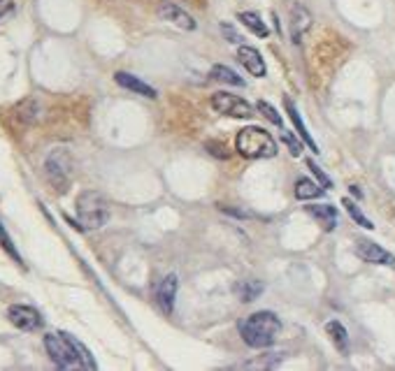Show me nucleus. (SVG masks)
<instances>
[{"label":"nucleus","instance_id":"1","mask_svg":"<svg viewBox=\"0 0 395 371\" xmlns=\"http://www.w3.org/2000/svg\"><path fill=\"white\" fill-rule=\"evenodd\" d=\"M45 348L58 369H95V360L91 357L87 346L77 342L72 334L49 332L45 337Z\"/></svg>","mask_w":395,"mask_h":371},{"label":"nucleus","instance_id":"2","mask_svg":"<svg viewBox=\"0 0 395 371\" xmlns=\"http://www.w3.org/2000/svg\"><path fill=\"white\" fill-rule=\"evenodd\" d=\"M237 330L249 348H270L282 332V320L272 311H256L242 318Z\"/></svg>","mask_w":395,"mask_h":371},{"label":"nucleus","instance_id":"3","mask_svg":"<svg viewBox=\"0 0 395 371\" xmlns=\"http://www.w3.org/2000/svg\"><path fill=\"white\" fill-rule=\"evenodd\" d=\"M235 149L240 156L249 158V160H258V158H275L277 156V142L265 128L249 125L242 128L235 137Z\"/></svg>","mask_w":395,"mask_h":371},{"label":"nucleus","instance_id":"4","mask_svg":"<svg viewBox=\"0 0 395 371\" xmlns=\"http://www.w3.org/2000/svg\"><path fill=\"white\" fill-rule=\"evenodd\" d=\"M77 218L82 230H98L107 223L109 204L98 191H84L77 198Z\"/></svg>","mask_w":395,"mask_h":371},{"label":"nucleus","instance_id":"5","mask_svg":"<svg viewBox=\"0 0 395 371\" xmlns=\"http://www.w3.org/2000/svg\"><path fill=\"white\" fill-rule=\"evenodd\" d=\"M47 176L58 191H65V186L70 184V176H72V158L68 154V149H54L49 158L45 163Z\"/></svg>","mask_w":395,"mask_h":371},{"label":"nucleus","instance_id":"6","mask_svg":"<svg viewBox=\"0 0 395 371\" xmlns=\"http://www.w3.org/2000/svg\"><path fill=\"white\" fill-rule=\"evenodd\" d=\"M212 107L216 109L223 117H233V119H251L253 117V105H249L247 100H242L240 95L233 93H218L212 95Z\"/></svg>","mask_w":395,"mask_h":371},{"label":"nucleus","instance_id":"7","mask_svg":"<svg viewBox=\"0 0 395 371\" xmlns=\"http://www.w3.org/2000/svg\"><path fill=\"white\" fill-rule=\"evenodd\" d=\"M8 318L16 330H23V332H33L42 327V315L38 309L33 307H26V304H12L8 309Z\"/></svg>","mask_w":395,"mask_h":371},{"label":"nucleus","instance_id":"8","mask_svg":"<svg viewBox=\"0 0 395 371\" xmlns=\"http://www.w3.org/2000/svg\"><path fill=\"white\" fill-rule=\"evenodd\" d=\"M158 16H161L163 21H168V23H174V26L181 28V30H196L198 28L196 19H193L188 12L181 10L179 5L168 3V0L158 5Z\"/></svg>","mask_w":395,"mask_h":371},{"label":"nucleus","instance_id":"9","mask_svg":"<svg viewBox=\"0 0 395 371\" xmlns=\"http://www.w3.org/2000/svg\"><path fill=\"white\" fill-rule=\"evenodd\" d=\"M177 288H179V278L177 274H168L156 288V302L161 307V311L170 315L174 309V300H177Z\"/></svg>","mask_w":395,"mask_h":371},{"label":"nucleus","instance_id":"10","mask_svg":"<svg viewBox=\"0 0 395 371\" xmlns=\"http://www.w3.org/2000/svg\"><path fill=\"white\" fill-rule=\"evenodd\" d=\"M356 255L363 260V263H370V265H393V255L381 248L379 244L370 239H361L356 244Z\"/></svg>","mask_w":395,"mask_h":371},{"label":"nucleus","instance_id":"11","mask_svg":"<svg viewBox=\"0 0 395 371\" xmlns=\"http://www.w3.org/2000/svg\"><path fill=\"white\" fill-rule=\"evenodd\" d=\"M237 60L242 63V68H245L251 77H265V60L260 56L258 49H253V47L249 45H240V49H237Z\"/></svg>","mask_w":395,"mask_h":371},{"label":"nucleus","instance_id":"12","mask_svg":"<svg viewBox=\"0 0 395 371\" xmlns=\"http://www.w3.org/2000/svg\"><path fill=\"white\" fill-rule=\"evenodd\" d=\"M312 28V14L302 8V5H295L293 12H291V38H293L295 45L302 42V35Z\"/></svg>","mask_w":395,"mask_h":371},{"label":"nucleus","instance_id":"13","mask_svg":"<svg viewBox=\"0 0 395 371\" xmlns=\"http://www.w3.org/2000/svg\"><path fill=\"white\" fill-rule=\"evenodd\" d=\"M307 214L314 218L326 232H332L337 225V209L332 204H312V206H305Z\"/></svg>","mask_w":395,"mask_h":371},{"label":"nucleus","instance_id":"14","mask_svg":"<svg viewBox=\"0 0 395 371\" xmlns=\"http://www.w3.org/2000/svg\"><path fill=\"white\" fill-rule=\"evenodd\" d=\"M114 82H117L119 86H124V88L133 91V93L144 95V98H149V100H154L156 95H158V93H156V88H151L149 84H144L142 79H137V77L128 75V72H117V75H114Z\"/></svg>","mask_w":395,"mask_h":371},{"label":"nucleus","instance_id":"15","mask_svg":"<svg viewBox=\"0 0 395 371\" xmlns=\"http://www.w3.org/2000/svg\"><path fill=\"white\" fill-rule=\"evenodd\" d=\"M284 107H286V114H289V119L293 121V125H295V130H297V135H300V139L307 144L309 149L314 151V154H319V147H316V142L312 139V135H309V132H307V128H305V123H302V119H300V114H297V109H295V105H293V100H291V98H284Z\"/></svg>","mask_w":395,"mask_h":371},{"label":"nucleus","instance_id":"16","mask_svg":"<svg viewBox=\"0 0 395 371\" xmlns=\"http://www.w3.org/2000/svg\"><path fill=\"white\" fill-rule=\"evenodd\" d=\"M326 332L328 337H330V342L335 344V348L339 352H349V332H346V327L342 325L339 320H328L326 322Z\"/></svg>","mask_w":395,"mask_h":371},{"label":"nucleus","instance_id":"17","mask_svg":"<svg viewBox=\"0 0 395 371\" xmlns=\"http://www.w3.org/2000/svg\"><path fill=\"white\" fill-rule=\"evenodd\" d=\"M237 19L245 23V26L249 28V33H253L256 38H267V35H270L267 23L260 19L256 12H240V14H237Z\"/></svg>","mask_w":395,"mask_h":371},{"label":"nucleus","instance_id":"18","mask_svg":"<svg viewBox=\"0 0 395 371\" xmlns=\"http://www.w3.org/2000/svg\"><path fill=\"white\" fill-rule=\"evenodd\" d=\"M263 290H265V285L260 283V281H240V283L235 285L237 297H240V302H245V304L258 300Z\"/></svg>","mask_w":395,"mask_h":371},{"label":"nucleus","instance_id":"19","mask_svg":"<svg viewBox=\"0 0 395 371\" xmlns=\"http://www.w3.org/2000/svg\"><path fill=\"white\" fill-rule=\"evenodd\" d=\"M324 195V188H321L319 184H314L312 179H297L295 181V198L297 200H316Z\"/></svg>","mask_w":395,"mask_h":371},{"label":"nucleus","instance_id":"20","mask_svg":"<svg viewBox=\"0 0 395 371\" xmlns=\"http://www.w3.org/2000/svg\"><path fill=\"white\" fill-rule=\"evenodd\" d=\"M212 79H216V82H223V84H230V86H245V79H242L237 72H233L226 65H214L210 72Z\"/></svg>","mask_w":395,"mask_h":371},{"label":"nucleus","instance_id":"21","mask_svg":"<svg viewBox=\"0 0 395 371\" xmlns=\"http://www.w3.org/2000/svg\"><path fill=\"white\" fill-rule=\"evenodd\" d=\"M342 204L346 206V211H349V216L354 218V221H356L358 225H361V228H365V230H372V228H374V225H372V221H370V218H365V216H363V211L358 209V206H356V202H351L349 198H344V200H342Z\"/></svg>","mask_w":395,"mask_h":371},{"label":"nucleus","instance_id":"22","mask_svg":"<svg viewBox=\"0 0 395 371\" xmlns=\"http://www.w3.org/2000/svg\"><path fill=\"white\" fill-rule=\"evenodd\" d=\"M256 109H258L260 114H263L267 121H270V123H275V125H279V128L284 125V121H282V117L277 114V109L272 107V105H267L265 100H258V102H256Z\"/></svg>","mask_w":395,"mask_h":371},{"label":"nucleus","instance_id":"23","mask_svg":"<svg viewBox=\"0 0 395 371\" xmlns=\"http://www.w3.org/2000/svg\"><path fill=\"white\" fill-rule=\"evenodd\" d=\"M0 246H3L5 251H8L12 258L16 260V263H21V255H19V251L14 248V244H12V237L8 235V230L3 228V223H0Z\"/></svg>","mask_w":395,"mask_h":371},{"label":"nucleus","instance_id":"24","mask_svg":"<svg viewBox=\"0 0 395 371\" xmlns=\"http://www.w3.org/2000/svg\"><path fill=\"white\" fill-rule=\"evenodd\" d=\"M221 33H223V38L228 42H233V45H242V35L237 33L235 26H230V23H221Z\"/></svg>","mask_w":395,"mask_h":371},{"label":"nucleus","instance_id":"25","mask_svg":"<svg viewBox=\"0 0 395 371\" xmlns=\"http://www.w3.org/2000/svg\"><path fill=\"white\" fill-rule=\"evenodd\" d=\"M307 167L312 169V172H314V176H316V179L321 181V186H324V188H330V186H332V184H330V179H328V176L324 174V169H321L319 165H316L314 160H307Z\"/></svg>","mask_w":395,"mask_h":371},{"label":"nucleus","instance_id":"26","mask_svg":"<svg viewBox=\"0 0 395 371\" xmlns=\"http://www.w3.org/2000/svg\"><path fill=\"white\" fill-rule=\"evenodd\" d=\"M282 139H284V142H286L289 144V149H291V156H300L302 154V147H300V144H297L295 142V139H293V135H291V132H284V135H282Z\"/></svg>","mask_w":395,"mask_h":371},{"label":"nucleus","instance_id":"27","mask_svg":"<svg viewBox=\"0 0 395 371\" xmlns=\"http://www.w3.org/2000/svg\"><path fill=\"white\" fill-rule=\"evenodd\" d=\"M12 10H14V3H12V0H0V19H5Z\"/></svg>","mask_w":395,"mask_h":371},{"label":"nucleus","instance_id":"28","mask_svg":"<svg viewBox=\"0 0 395 371\" xmlns=\"http://www.w3.org/2000/svg\"><path fill=\"white\" fill-rule=\"evenodd\" d=\"M351 193H354L356 198H363V193H361V188H358V186H351Z\"/></svg>","mask_w":395,"mask_h":371}]
</instances>
